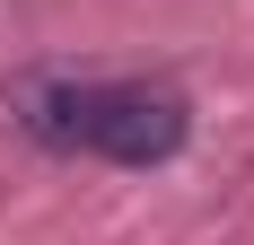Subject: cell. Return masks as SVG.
Returning <instances> with one entry per match:
<instances>
[{
    "label": "cell",
    "instance_id": "6da1fadb",
    "mask_svg": "<svg viewBox=\"0 0 254 245\" xmlns=\"http://www.w3.org/2000/svg\"><path fill=\"white\" fill-rule=\"evenodd\" d=\"M26 131L44 149H88L105 167H167L193 131V105L158 79H62L26 97Z\"/></svg>",
    "mask_w": 254,
    "mask_h": 245
}]
</instances>
